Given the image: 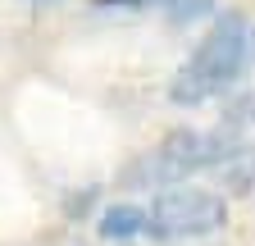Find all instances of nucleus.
Instances as JSON below:
<instances>
[{
	"label": "nucleus",
	"mask_w": 255,
	"mask_h": 246,
	"mask_svg": "<svg viewBox=\"0 0 255 246\" xmlns=\"http://www.w3.org/2000/svg\"><path fill=\"white\" fill-rule=\"evenodd\" d=\"M255 64V23L246 14H223L210 23V32L196 41L191 59L173 73L169 96L173 105H201L228 91L246 69Z\"/></svg>",
	"instance_id": "1"
},
{
	"label": "nucleus",
	"mask_w": 255,
	"mask_h": 246,
	"mask_svg": "<svg viewBox=\"0 0 255 246\" xmlns=\"http://www.w3.org/2000/svg\"><path fill=\"white\" fill-rule=\"evenodd\" d=\"M228 150L233 141L210 137V132H169L150 155H141L128 169V182L132 187H178L201 169H219L228 160Z\"/></svg>",
	"instance_id": "2"
},
{
	"label": "nucleus",
	"mask_w": 255,
	"mask_h": 246,
	"mask_svg": "<svg viewBox=\"0 0 255 246\" xmlns=\"http://www.w3.org/2000/svg\"><path fill=\"white\" fill-rule=\"evenodd\" d=\"M228 205L219 192L205 187H169L159 192L146 210V233L155 242H191V237H210L223 228Z\"/></svg>",
	"instance_id": "3"
},
{
	"label": "nucleus",
	"mask_w": 255,
	"mask_h": 246,
	"mask_svg": "<svg viewBox=\"0 0 255 246\" xmlns=\"http://www.w3.org/2000/svg\"><path fill=\"white\" fill-rule=\"evenodd\" d=\"M219 173H223V182H228L233 192L255 196V141H237L228 150V160L219 164Z\"/></svg>",
	"instance_id": "4"
},
{
	"label": "nucleus",
	"mask_w": 255,
	"mask_h": 246,
	"mask_svg": "<svg viewBox=\"0 0 255 246\" xmlns=\"http://www.w3.org/2000/svg\"><path fill=\"white\" fill-rule=\"evenodd\" d=\"M137 233H146V210L141 205H110L101 214V237L128 242V237H137Z\"/></svg>",
	"instance_id": "5"
},
{
	"label": "nucleus",
	"mask_w": 255,
	"mask_h": 246,
	"mask_svg": "<svg viewBox=\"0 0 255 246\" xmlns=\"http://www.w3.org/2000/svg\"><path fill=\"white\" fill-rule=\"evenodd\" d=\"M169 18L173 23H191V18H201V14H210L214 9V0H169Z\"/></svg>",
	"instance_id": "6"
},
{
	"label": "nucleus",
	"mask_w": 255,
	"mask_h": 246,
	"mask_svg": "<svg viewBox=\"0 0 255 246\" xmlns=\"http://www.w3.org/2000/svg\"><path fill=\"white\" fill-rule=\"evenodd\" d=\"M233 119H237V123H255V91H251V96H246V101H237V110H233Z\"/></svg>",
	"instance_id": "7"
},
{
	"label": "nucleus",
	"mask_w": 255,
	"mask_h": 246,
	"mask_svg": "<svg viewBox=\"0 0 255 246\" xmlns=\"http://www.w3.org/2000/svg\"><path fill=\"white\" fill-rule=\"evenodd\" d=\"M101 5H123V9H150V5H169V0H101Z\"/></svg>",
	"instance_id": "8"
}]
</instances>
